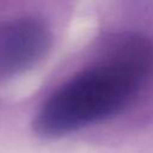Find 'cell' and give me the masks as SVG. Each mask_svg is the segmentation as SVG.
<instances>
[{
	"instance_id": "1",
	"label": "cell",
	"mask_w": 153,
	"mask_h": 153,
	"mask_svg": "<svg viewBox=\"0 0 153 153\" xmlns=\"http://www.w3.org/2000/svg\"><path fill=\"white\" fill-rule=\"evenodd\" d=\"M153 78V39L124 32L93 63L60 85L35 116L33 130L55 137L111 118L136 102Z\"/></svg>"
},
{
	"instance_id": "2",
	"label": "cell",
	"mask_w": 153,
	"mask_h": 153,
	"mask_svg": "<svg viewBox=\"0 0 153 153\" xmlns=\"http://www.w3.org/2000/svg\"><path fill=\"white\" fill-rule=\"evenodd\" d=\"M54 35L37 16H18L0 22V84L36 67L49 54Z\"/></svg>"
}]
</instances>
